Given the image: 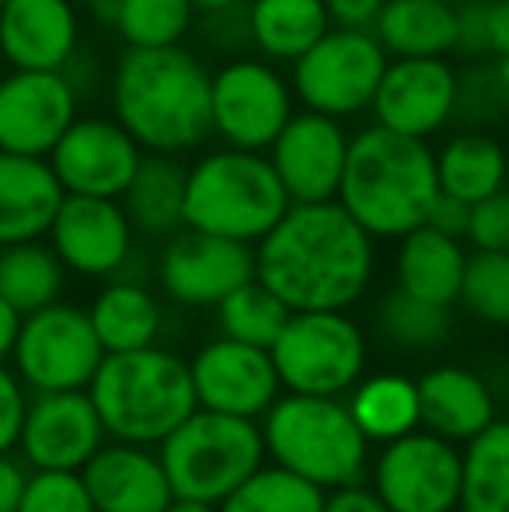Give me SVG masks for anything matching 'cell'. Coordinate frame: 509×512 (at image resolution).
<instances>
[{"mask_svg": "<svg viewBox=\"0 0 509 512\" xmlns=\"http://www.w3.org/2000/svg\"><path fill=\"white\" fill-rule=\"evenodd\" d=\"M98 14L116 25L129 49L182 46L196 21L192 0H112Z\"/></svg>", "mask_w": 509, "mask_h": 512, "instance_id": "obj_34", "label": "cell"}, {"mask_svg": "<svg viewBox=\"0 0 509 512\" xmlns=\"http://www.w3.org/2000/svg\"><path fill=\"white\" fill-rule=\"evenodd\" d=\"M398 286L419 300H429L436 307H450L461 300L464 269H468V255L461 248V237H450L443 230L422 227L408 230L398 237Z\"/></svg>", "mask_w": 509, "mask_h": 512, "instance_id": "obj_25", "label": "cell"}, {"mask_svg": "<svg viewBox=\"0 0 509 512\" xmlns=\"http://www.w3.org/2000/svg\"><path fill=\"white\" fill-rule=\"evenodd\" d=\"M25 411H28L25 380L0 363V453H11L18 446Z\"/></svg>", "mask_w": 509, "mask_h": 512, "instance_id": "obj_42", "label": "cell"}, {"mask_svg": "<svg viewBox=\"0 0 509 512\" xmlns=\"http://www.w3.org/2000/svg\"><path fill=\"white\" fill-rule=\"evenodd\" d=\"M248 39L265 60L293 63L332 28L325 0H248Z\"/></svg>", "mask_w": 509, "mask_h": 512, "instance_id": "obj_26", "label": "cell"}, {"mask_svg": "<svg viewBox=\"0 0 509 512\" xmlns=\"http://www.w3.org/2000/svg\"><path fill=\"white\" fill-rule=\"evenodd\" d=\"M422 425L450 443H468L496 422V401L478 373L464 366H436L419 380Z\"/></svg>", "mask_w": 509, "mask_h": 512, "instance_id": "obj_24", "label": "cell"}, {"mask_svg": "<svg viewBox=\"0 0 509 512\" xmlns=\"http://www.w3.org/2000/svg\"><path fill=\"white\" fill-rule=\"evenodd\" d=\"M11 356L14 373L35 394L88 391L105 359V345L98 342L88 310L56 300V304L21 317Z\"/></svg>", "mask_w": 509, "mask_h": 512, "instance_id": "obj_10", "label": "cell"}, {"mask_svg": "<svg viewBox=\"0 0 509 512\" xmlns=\"http://www.w3.org/2000/svg\"><path fill=\"white\" fill-rule=\"evenodd\" d=\"M95 324L98 342L105 352H133L147 349L161 335V307L150 297V290L136 283H112L95 297L88 310Z\"/></svg>", "mask_w": 509, "mask_h": 512, "instance_id": "obj_30", "label": "cell"}, {"mask_svg": "<svg viewBox=\"0 0 509 512\" xmlns=\"http://www.w3.org/2000/svg\"><path fill=\"white\" fill-rule=\"evenodd\" d=\"M457 115L471 122H492L499 115H506L503 102H499L496 74L489 67H475L468 77H461V88H457Z\"/></svg>", "mask_w": 509, "mask_h": 512, "instance_id": "obj_41", "label": "cell"}, {"mask_svg": "<svg viewBox=\"0 0 509 512\" xmlns=\"http://www.w3.org/2000/svg\"><path fill=\"white\" fill-rule=\"evenodd\" d=\"M461 512H509V422H492L461 453Z\"/></svg>", "mask_w": 509, "mask_h": 512, "instance_id": "obj_33", "label": "cell"}, {"mask_svg": "<svg viewBox=\"0 0 509 512\" xmlns=\"http://www.w3.org/2000/svg\"><path fill=\"white\" fill-rule=\"evenodd\" d=\"M25 481H28L25 467L11 453H0V512H18Z\"/></svg>", "mask_w": 509, "mask_h": 512, "instance_id": "obj_47", "label": "cell"}, {"mask_svg": "<svg viewBox=\"0 0 509 512\" xmlns=\"http://www.w3.org/2000/svg\"><path fill=\"white\" fill-rule=\"evenodd\" d=\"M489 4L492 0L457 4V53L489 60Z\"/></svg>", "mask_w": 509, "mask_h": 512, "instance_id": "obj_43", "label": "cell"}, {"mask_svg": "<svg viewBox=\"0 0 509 512\" xmlns=\"http://www.w3.org/2000/svg\"><path fill=\"white\" fill-rule=\"evenodd\" d=\"M185 178L189 168L178 154H143V164L123 192L133 227L143 234H171L185 227Z\"/></svg>", "mask_w": 509, "mask_h": 512, "instance_id": "obj_28", "label": "cell"}, {"mask_svg": "<svg viewBox=\"0 0 509 512\" xmlns=\"http://www.w3.org/2000/svg\"><path fill=\"white\" fill-rule=\"evenodd\" d=\"M18 512H95L81 471H35L28 474Z\"/></svg>", "mask_w": 509, "mask_h": 512, "instance_id": "obj_39", "label": "cell"}, {"mask_svg": "<svg viewBox=\"0 0 509 512\" xmlns=\"http://www.w3.org/2000/svg\"><path fill=\"white\" fill-rule=\"evenodd\" d=\"M468 237L475 251H509V192L499 189L471 206Z\"/></svg>", "mask_w": 509, "mask_h": 512, "instance_id": "obj_40", "label": "cell"}, {"mask_svg": "<svg viewBox=\"0 0 509 512\" xmlns=\"http://www.w3.org/2000/svg\"><path fill=\"white\" fill-rule=\"evenodd\" d=\"M461 300L482 321L509 328V251H475L468 258Z\"/></svg>", "mask_w": 509, "mask_h": 512, "instance_id": "obj_38", "label": "cell"}, {"mask_svg": "<svg viewBox=\"0 0 509 512\" xmlns=\"http://www.w3.org/2000/svg\"><path fill=\"white\" fill-rule=\"evenodd\" d=\"M440 196L436 154L426 140L374 126L349 136L339 203L370 237H405Z\"/></svg>", "mask_w": 509, "mask_h": 512, "instance_id": "obj_3", "label": "cell"}, {"mask_svg": "<svg viewBox=\"0 0 509 512\" xmlns=\"http://www.w3.org/2000/svg\"><path fill=\"white\" fill-rule=\"evenodd\" d=\"M293 310L262 283V279H248L245 286L224 297L217 304V317H220V331L227 338H238V342L258 345V349H269L276 342V335L283 331L286 317Z\"/></svg>", "mask_w": 509, "mask_h": 512, "instance_id": "obj_36", "label": "cell"}, {"mask_svg": "<svg viewBox=\"0 0 509 512\" xmlns=\"http://www.w3.org/2000/svg\"><path fill=\"white\" fill-rule=\"evenodd\" d=\"M290 206V196L262 150H210L185 178V227L203 234L258 244Z\"/></svg>", "mask_w": 509, "mask_h": 512, "instance_id": "obj_5", "label": "cell"}, {"mask_svg": "<svg viewBox=\"0 0 509 512\" xmlns=\"http://www.w3.org/2000/svg\"><path fill=\"white\" fill-rule=\"evenodd\" d=\"M325 512H391L387 502L374 488H363L360 481L356 485H342V488H332L325 495Z\"/></svg>", "mask_w": 509, "mask_h": 512, "instance_id": "obj_45", "label": "cell"}, {"mask_svg": "<svg viewBox=\"0 0 509 512\" xmlns=\"http://www.w3.org/2000/svg\"><path fill=\"white\" fill-rule=\"evenodd\" d=\"M391 56L374 32L328 28L300 60H293V95L304 108L332 119H356L374 105Z\"/></svg>", "mask_w": 509, "mask_h": 512, "instance_id": "obj_9", "label": "cell"}, {"mask_svg": "<svg viewBox=\"0 0 509 512\" xmlns=\"http://www.w3.org/2000/svg\"><path fill=\"white\" fill-rule=\"evenodd\" d=\"M0 60H4V53H0Z\"/></svg>", "mask_w": 509, "mask_h": 512, "instance_id": "obj_56", "label": "cell"}, {"mask_svg": "<svg viewBox=\"0 0 509 512\" xmlns=\"http://www.w3.org/2000/svg\"><path fill=\"white\" fill-rule=\"evenodd\" d=\"M374 492L391 512H454L461 506V450L436 432H405L384 443Z\"/></svg>", "mask_w": 509, "mask_h": 512, "instance_id": "obj_12", "label": "cell"}, {"mask_svg": "<svg viewBox=\"0 0 509 512\" xmlns=\"http://www.w3.org/2000/svg\"><path fill=\"white\" fill-rule=\"evenodd\" d=\"M67 265L53 251V244L21 241L0 248V297L18 314H35L60 300Z\"/></svg>", "mask_w": 509, "mask_h": 512, "instance_id": "obj_31", "label": "cell"}, {"mask_svg": "<svg viewBox=\"0 0 509 512\" xmlns=\"http://www.w3.org/2000/svg\"><path fill=\"white\" fill-rule=\"evenodd\" d=\"M161 464L178 499L220 502L262 467L265 439L252 418L196 408L161 443Z\"/></svg>", "mask_w": 509, "mask_h": 512, "instance_id": "obj_7", "label": "cell"}, {"mask_svg": "<svg viewBox=\"0 0 509 512\" xmlns=\"http://www.w3.org/2000/svg\"><path fill=\"white\" fill-rule=\"evenodd\" d=\"M387 0H325L332 28H353V32H374Z\"/></svg>", "mask_w": 509, "mask_h": 512, "instance_id": "obj_44", "label": "cell"}, {"mask_svg": "<svg viewBox=\"0 0 509 512\" xmlns=\"http://www.w3.org/2000/svg\"><path fill=\"white\" fill-rule=\"evenodd\" d=\"M95 512H164L175 499L161 457L140 443L102 446L81 471Z\"/></svg>", "mask_w": 509, "mask_h": 512, "instance_id": "obj_22", "label": "cell"}, {"mask_svg": "<svg viewBox=\"0 0 509 512\" xmlns=\"http://www.w3.org/2000/svg\"><path fill=\"white\" fill-rule=\"evenodd\" d=\"M255 279V251L245 241L185 230L161 255V286L175 304L217 307Z\"/></svg>", "mask_w": 509, "mask_h": 512, "instance_id": "obj_19", "label": "cell"}, {"mask_svg": "<svg viewBox=\"0 0 509 512\" xmlns=\"http://www.w3.org/2000/svg\"><path fill=\"white\" fill-rule=\"evenodd\" d=\"M248 0H192V7H196V14H203V18H213V14H231L238 11V7H245Z\"/></svg>", "mask_w": 509, "mask_h": 512, "instance_id": "obj_50", "label": "cell"}, {"mask_svg": "<svg viewBox=\"0 0 509 512\" xmlns=\"http://www.w3.org/2000/svg\"><path fill=\"white\" fill-rule=\"evenodd\" d=\"M265 453L279 467L332 492L356 485L367 471V443L349 405L339 398L286 394L265 411Z\"/></svg>", "mask_w": 509, "mask_h": 512, "instance_id": "obj_6", "label": "cell"}, {"mask_svg": "<svg viewBox=\"0 0 509 512\" xmlns=\"http://www.w3.org/2000/svg\"><path fill=\"white\" fill-rule=\"evenodd\" d=\"M88 394L105 432L119 443L140 446H161L199 408L189 363L157 345L105 352Z\"/></svg>", "mask_w": 509, "mask_h": 512, "instance_id": "obj_4", "label": "cell"}, {"mask_svg": "<svg viewBox=\"0 0 509 512\" xmlns=\"http://www.w3.org/2000/svg\"><path fill=\"white\" fill-rule=\"evenodd\" d=\"M4 4H7V0H0V7H4Z\"/></svg>", "mask_w": 509, "mask_h": 512, "instance_id": "obj_55", "label": "cell"}, {"mask_svg": "<svg viewBox=\"0 0 509 512\" xmlns=\"http://www.w3.org/2000/svg\"><path fill=\"white\" fill-rule=\"evenodd\" d=\"M489 56H509V0L489 4Z\"/></svg>", "mask_w": 509, "mask_h": 512, "instance_id": "obj_48", "label": "cell"}, {"mask_svg": "<svg viewBox=\"0 0 509 512\" xmlns=\"http://www.w3.org/2000/svg\"><path fill=\"white\" fill-rule=\"evenodd\" d=\"M133 230V220L119 199L63 196L46 237L67 269L81 276H112L133 251Z\"/></svg>", "mask_w": 509, "mask_h": 512, "instance_id": "obj_20", "label": "cell"}, {"mask_svg": "<svg viewBox=\"0 0 509 512\" xmlns=\"http://www.w3.org/2000/svg\"><path fill=\"white\" fill-rule=\"evenodd\" d=\"M255 276L290 310H346L374 276V237L339 199L293 203L255 244Z\"/></svg>", "mask_w": 509, "mask_h": 512, "instance_id": "obj_1", "label": "cell"}, {"mask_svg": "<svg viewBox=\"0 0 509 512\" xmlns=\"http://www.w3.org/2000/svg\"><path fill=\"white\" fill-rule=\"evenodd\" d=\"M461 77L443 56H398L387 60L374 95V119L394 133L429 140L457 115Z\"/></svg>", "mask_w": 509, "mask_h": 512, "instance_id": "obj_15", "label": "cell"}, {"mask_svg": "<svg viewBox=\"0 0 509 512\" xmlns=\"http://www.w3.org/2000/svg\"><path fill=\"white\" fill-rule=\"evenodd\" d=\"M443 4H454L457 7V4H464V0H443Z\"/></svg>", "mask_w": 509, "mask_h": 512, "instance_id": "obj_54", "label": "cell"}, {"mask_svg": "<svg viewBox=\"0 0 509 512\" xmlns=\"http://www.w3.org/2000/svg\"><path fill=\"white\" fill-rule=\"evenodd\" d=\"M436 178H440V192L475 206L478 199L506 189L509 157L503 143H496L492 136L461 133L436 154Z\"/></svg>", "mask_w": 509, "mask_h": 512, "instance_id": "obj_29", "label": "cell"}, {"mask_svg": "<svg viewBox=\"0 0 509 512\" xmlns=\"http://www.w3.org/2000/svg\"><path fill=\"white\" fill-rule=\"evenodd\" d=\"M492 74H496V88H499V102L509 112V56H499L496 63H492Z\"/></svg>", "mask_w": 509, "mask_h": 512, "instance_id": "obj_51", "label": "cell"}, {"mask_svg": "<svg viewBox=\"0 0 509 512\" xmlns=\"http://www.w3.org/2000/svg\"><path fill=\"white\" fill-rule=\"evenodd\" d=\"M77 42L74 0H7L0 7V53L14 70H67Z\"/></svg>", "mask_w": 509, "mask_h": 512, "instance_id": "obj_21", "label": "cell"}, {"mask_svg": "<svg viewBox=\"0 0 509 512\" xmlns=\"http://www.w3.org/2000/svg\"><path fill=\"white\" fill-rule=\"evenodd\" d=\"M269 352L290 394L342 398L367 370V338L346 310H293Z\"/></svg>", "mask_w": 509, "mask_h": 512, "instance_id": "obj_8", "label": "cell"}, {"mask_svg": "<svg viewBox=\"0 0 509 512\" xmlns=\"http://www.w3.org/2000/svg\"><path fill=\"white\" fill-rule=\"evenodd\" d=\"M210 81L185 46H126L112 74V108L147 154H185L213 133Z\"/></svg>", "mask_w": 509, "mask_h": 512, "instance_id": "obj_2", "label": "cell"}, {"mask_svg": "<svg viewBox=\"0 0 509 512\" xmlns=\"http://www.w3.org/2000/svg\"><path fill=\"white\" fill-rule=\"evenodd\" d=\"M189 370L199 408L252 418V422L276 405L279 387H283L269 349H258V345L227 335L203 345L189 363Z\"/></svg>", "mask_w": 509, "mask_h": 512, "instance_id": "obj_17", "label": "cell"}, {"mask_svg": "<svg viewBox=\"0 0 509 512\" xmlns=\"http://www.w3.org/2000/svg\"><path fill=\"white\" fill-rule=\"evenodd\" d=\"M349 157V133L339 119L321 112H293L283 133L272 140L269 161L290 203H328L339 199L342 171Z\"/></svg>", "mask_w": 509, "mask_h": 512, "instance_id": "obj_16", "label": "cell"}, {"mask_svg": "<svg viewBox=\"0 0 509 512\" xmlns=\"http://www.w3.org/2000/svg\"><path fill=\"white\" fill-rule=\"evenodd\" d=\"M143 154L147 150L129 136L119 119L77 115L46 161L53 164L67 196L123 199L136 168L143 164Z\"/></svg>", "mask_w": 509, "mask_h": 512, "instance_id": "obj_14", "label": "cell"}, {"mask_svg": "<svg viewBox=\"0 0 509 512\" xmlns=\"http://www.w3.org/2000/svg\"><path fill=\"white\" fill-rule=\"evenodd\" d=\"M374 35L391 60L447 56L457 46V7L443 0H387Z\"/></svg>", "mask_w": 509, "mask_h": 512, "instance_id": "obj_27", "label": "cell"}, {"mask_svg": "<svg viewBox=\"0 0 509 512\" xmlns=\"http://www.w3.org/2000/svg\"><path fill=\"white\" fill-rule=\"evenodd\" d=\"M21 317L4 297H0V363L14 352V342H18V331H21Z\"/></svg>", "mask_w": 509, "mask_h": 512, "instance_id": "obj_49", "label": "cell"}, {"mask_svg": "<svg viewBox=\"0 0 509 512\" xmlns=\"http://www.w3.org/2000/svg\"><path fill=\"white\" fill-rule=\"evenodd\" d=\"M63 185L46 157L0 150V248L42 241L63 203Z\"/></svg>", "mask_w": 509, "mask_h": 512, "instance_id": "obj_23", "label": "cell"}, {"mask_svg": "<svg viewBox=\"0 0 509 512\" xmlns=\"http://www.w3.org/2000/svg\"><path fill=\"white\" fill-rule=\"evenodd\" d=\"M105 425L88 391L39 394L21 422V457L35 471H84L105 446Z\"/></svg>", "mask_w": 509, "mask_h": 512, "instance_id": "obj_18", "label": "cell"}, {"mask_svg": "<svg viewBox=\"0 0 509 512\" xmlns=\"http://www.w3.org/2000/svg\"><path fill=\"white\" fill-rule=\"evenodd\" d=\"M220 512H325V488L279 464H262L220 502Z\"/></svg>", "mask_w": 509, "mask_h": 512, "instance_id": "obj_35", "label": "cell"}, {"mask_svg": "<svg viewBox=\"0 0 509 512\" xmlns=\"http://www.w3.org/2000/svg\"><path fill=\"white\" fill-rule=\"evenodd\" d=\"M77 7H91V11H102V7H109L112 0H74Z\"/></svg>", "mask_w": 509, "mask_h": 512, "instance_id": "obj_53", "label": "cell"}, {"mask_svg": "<svg viewBox=\"0 0 509 512\" xmlns=\"http://www.w3.org/2000/svg\"><path fill=\"white\" fill-rule=\"evenodd\" d=\"M81 115L70 70H14L0 81V150L49 157Z\"/></svg>", "mask_w": 509, "mask_h": 512, "instance_id": "obj_13", "label": "cell"}, {"mask_svg": "<svg viewBox=\"0 0 509 512\" xmlns=\"http://www.w3.org/2000/svg\"><path fill=\"white\" fill-rule=\"evenodd\" d=\"M454 512H461V509H454Z\"/></svg>", "mask_w": 509, "mask_h": 512, "instance_id": "obj_57", "label": "cell"}, {"mask_svg": "<svg viewBox=\"0 0 509 512\" xmlns=\"http://www.w3.org/2000/svg\"><path fill=\"white\" fill-rule=\"evenodd\" d=\"M377 324H381L387 342L405 345V349H429V345L443 342L450 328L447 307L412 297L401 286L384 297L381 310H377Z\"/></svg>", "mask_w": 509, "mask_h": 512, "instance_id": "obj_37", "label": "cell"}, {"mask_svg": "<svg viewBox=\"0 0 509 512\" xmlns=\"http://www.w3.org/2000/svg\"><path fill=\"white\" fill-rule=\"evenodd\" d=\"M468 220H471V206L464 203V199L447 196V192H440V196H436V203H433V209H429V216H426L429 227L443 230V234H450V237L468 234Z\"/></svg>", "mask_w": 509, "mask_h": 512, "instance_id": "obj_46", "label": "cell"}, {"mask_svg": "<svg viewBox=\"0 0 509 512\" xmlns=\"http://www.w3.org/2000/svg\"><path fill=\"white\" fill-rule=\"evenodd\" d=\"M293 115V84L272 60L238 56L210 81L213 133L227 147L269 150Z\"/></svg>", "mask_w": 509, "mask_h": 512, "instance_id": "obj_11", "label": "cell"}, {"mask_svg": "<svg viewBox=\"0 0 509 512\" xmlns=\"http://www.w3.org/2000/svg\"><path fill=\"white\" fill-rule=\"evenodd\" d=\"M349 411L370 443H391L422 425L419 380H408L401 373H381V377L363 380L353 387Z\"/></svg>", "mask_w": 509, "mask_h": 512, "instance_id": "obj_32", "label": "cell"}, {"mask_svg": "<svg viewBox=\"0 0 509 512\" xmlns=\"http://www.w3.org/2000/svg\"><path fill=\"white\" fill-rule=\"evenodd\" d=\"M164 512H220V506H213V502H199V499H171V506Z\"/></svg>", "mask_w": 509, "mask_h": 512, "instance_id": "obj_52", "label": "cell"}]
</instances>
